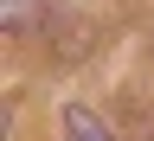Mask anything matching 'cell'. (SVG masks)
Returning <instances> with one entry per match:
<instances>
[{"mask_svg":"<svg viewBox=\"0 0 154 141\" xmlns=\"http://www.w3.org/2000/svg\"><path fill=\"white\" fill-rule=\"evenodd\" d=\"M64 141H116V135H109L103 122H96V115H90L84 103H71V109H64Z\"/></svg>","mask_w":154,"mask_h":141,"instance_id":"1","label":"cell"},{"mask_svg":"<svg viewBox=\"0 0 154 141\" xmlns=\"http://www.w3.org/2000/svg\"><path fill=\"white\" fill-rule=\"evenodd\" d=\"M0 19H7V32H26L38 19V0H0Z\"/></svg>","mask_w":154,"mask_h":141,"instance_id":"2","label":"cell"}]
</instances>
